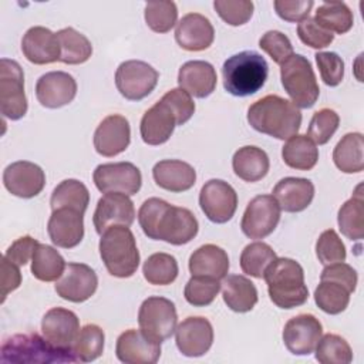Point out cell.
Wrapping results in <instances>:
<instances>
[{
    "label": "cell",
    "mask_w": 364,
    "mask_h": 364,
    "mask_svg": "<svg viewBox=\"0 0 364 364\" xmlns=\"http://www.w3.org/2000/svg\"><path fill=\"white\" fill-rule=\"evenodd\" d=\"M138 222L145 236L175 246L189 243L199 230L195 215L159 198L146 199L138 210Z\"/></svg>",
    "instance_id": "obj_1"
},
{
    "label": "cell",
    "mask_w": 364,
    "mask_h": 364,
    "mask_svg": "<svg viewBox=\"0 0 364 364\" xmlns=\"http://www.w3.org/2000/svg\"><path fill=\"white\" fill-rule=\"evenodd\" d=\"M247 122L257 132L277 139H289L300 129L301 112L291 101L270 94L249 107Z\"/></svg>",
    "instance_id": "obj_2"
},
{
    "label": "cell",
    "mask_w": 364,
    "mask_h": 364,
    "mask_svg": "<svg viewBox=\"0 0 364 364\" xmlns=\"http://www.w3.org/2000/svg\"><path fill=\"white\" fill-rule=\"evenodd\" d=\"M263 279L270 300L280 309L299 307L309 299L303 267L294 259L276 257L264 270Z\"/></svg>",
    "instance_id": "obj_3"
},
{
    "label": "cell",
    "mask_w": 364,
    "mask_h": 364,
    "mask_svg": "<svg viewBox=\"0 0 364 364\" xmlns=\"http://www.w3.org/2000/svg\"><path fill=\"white\" fill-rule=\"evenodd\" d=\"M269 65L262 54L246 50L229 57L222 67L223 87L235 97L256 94L266 82Z\"/></svg>",
    "instance_id": "obj_4"
},
{
    "label": "cell",
    "mask_w": 364,
    "mask_h": 364,
    "mask_svg": "<svg viewBox=\"0 0 364 364\" xmlns=\"http://www.w3.org/2000/svg\"><path fill=\"white\" fill-rule=\"evenodd\" d=\"M100 256L114 277H131L139 266V252L134 233L128 226H109L100 239Z\"/></svg>",
    "instance_id": "obj_5"
},
{
    "label": "cell",
    "mask_w": 364,
    "mask_h": 364,
    "mask_svg": "<svg viewBox=\"0 0 364 364\" xmlns=\"http://www.w3.org/2000/svg\"><path fill=\"white\" fill-rule=\"evenodd\" d=\"M1 363H75L71 348H60L37 333L16 334L1 344Z\"/></svg>",
    "instance_id": "obj_6"
},
{
    "label": "cell",
    "mask_w": 364,
    "mask_h": 364,
    "mask_svg": "<svg viewBox=\"0 0 364 364\" xmlns=\"http://www.w3.org/2000/svg\"><path fill=\"white\" fill-rule=\"evenodd\" d=\"M282 85L297 108H311L320 95L318 82L310 61L293 54L280 65Z\"/></svg>",
    "instance_id": "obj_7"
},
{
    "label": "cell",
    "mask_w": 364,
    "mask_h": 364,
    "mask_svg": "<svg viewBox=\"0 0 364 364\" xmlns=\"http://www.w3.org/2000/svg\"><path fill=\"white\" fill-rule=\"evenodd\" d=\"M139 328L154 341L168 340L176 330L178 314L173 301L161 296L145 299L138 311Z\"/></svg>",
    "instance_id": "obj_8"
},
{
    "label": "cell",
    "mask_w": 364,
    "mask_h": 364,
    "mask_svg": "<svg viewBox=\"0 0 364 364\" xmlns=\"http://www.w3.org/2000/svg\"><path fill=\"white\" fill-rule=\"evenodd\" d=\"M0 111L11 121L23 118L27 112L24 73L20 64L10 58L0 60Z\"/></svg>",
    "instance_id": "obj_9"
},
{
    "label": "cell",
    "mask_w": 364,
    "mask_h": 364,
    "mask_svg": "<svg viewBox=\"0 0 364 364\" xmlns=\"http://www.w3.org/2000/svg\"><path fill=\"white\" fill-rule=\"evenodd\" d=\"M158 78V71L141 60L124 61L115 71L117 90L129 101H139L148 97L156 87Z\"/></svg>",
    "instance_id": "obj_10"
},
{
    "label": "cell",
    "mask_w": 364,
    "mask_h": 364,
    "mask_svg": "<svg viewBox=\"0 0 364 364\" xmlns=\"http://www.w3.org/2000/svg\"><path fill=\"white\" fill-rule=\"evenodd\" d=\"M280 206L273 195H257L246 206L240 229L249 239H264L277 228Z\"/></svg>",
    "instance_id": "obj_11"
},
{
    "label": "cell",
    "mask_w": 364,
    "mask_h": 364,
    "mask_svg": "<svg viewBox=\"0 0 364 364\" xmlns=\"http://www.w3.org/2000/svg\"><path fill=\"white\" fill-rule=\"evenodd\" d=\"M92 179L97 189L102 193L119 192L132 196L142 185L141 171L131 162L101 164L95 168Z\"/></svg>",
    "instance_id": "obj_12"
},
{
    "label": "cell",
    "mask_w": 364,
    "mask_h": 364,
    "mask_svg": "<svg viewBox=\"0 0 364 364\" xmlns=\"http://www.w3.org/2000/svg\"><path fill=\"white\" fill-rule=\"evenodd\" d=\"M199 206L213 223H226L237 209V193L228 182L210 179L199 192Z\"/></svg>",
    "instance_id": "obj_13"
},
{
    "label": "cell",
    "mask_w": 364,
    "mask_h": 364,
    "mask_svg": "<svg viewBox=\"0 0 364 364\" xmlns=\"http://www.w3.org/2000/svg\"><path fill=\"white\" fill-rule=\"evenodd\" d=\"M98 287V277L94 269L85 263H68L64 273L55 282V293L71 303L88 300Z\"/></svg>",
    "instance_id": "obj_14"
},
{
    "label": "cell",
    "mask_w": 364,
    "mask_h": 364,
    "mask_svg": "<svg viewBox=\"0 0 364 364\" xmlns=\"http://www.w3.org/2000/svg\"><path fill=\"white\" fill-rule=\"evenodd\" d=\"M321 336L323 326L320 320L307 313L294 316L284 324L283 328V343L294 355L311 354Z\"/></svg>",
    "instance_id": "obj_15"
},
{
    "label": "cell",
    "mask_w": 364,
    "mask_h": 364,
    "mask_svg": "<svg viewBox=\"0 0 364 364\" xmlns=\"http://www.w3.org/2000/svg\"><path fill=\"white\" fill-rule=\"evenodd\" d=\"M3 183L11 195L30 199L44 189L46 173L34 162L16 161L6 166L3 172Z\"/></svg>",
    "instance_id": "obj_16"
},
{
    "label": "cell",
    "mask_w": 364,
    "mask_h": 364,
    "mask_svg": "<svg viewBox=\"0 0 364 364\" xmlns=\"http://www.w3.org/2000/svg\"><path fill=\"white\" fill-rule=\"evenodd\" d=\"M178 350L186 357H200L209 351L213 343V327L202 316L186 317L175 330Z\"/></svg>",
    "instance_id": "obj_17"
},
{
    "label": "cell",
    "mask_w": 364,
    "mask_h": 364,
    "mask_svg": "<svg viewBox=\"0 0 364 364\" xmlns=\"http://www.w3.org/2000/svg\"><path fill=\"white\" fill-rule=\"evenodd\" d=\"M115 355L125 364H155L161 357V343L149 338L141 328H129L117 338Z\"/></svg>",
    "instance_id": "obj_18"
},
{
    "label": "cell",
    "mask_w": 364,
    "mask_h": 364,
    "mask_svg": "<svg viewBox=\"0 0 364 364\" xmlns=\"http://www.w3.org/2000/svg\"><path fill=\"white\" fill-rule=\"evenodd\" d=\"M135 220V208L128 195L119 192L105 193L98 199L92 216L97 233L102 235L109 226H131Z\"/></svg>",
    "instance_id": "obj_19"
},
{
    "label": "cell",
    "mask_w": 364,
    "mask_h": 364,
    "mask_svg": "<svg viewBox=\"0 0 364 364\" xmlns=\"http://www.w3.org/2000/svg\"><path fill=\"white\" fill-rule=\"evenodd\" d=\"M131 142V127L128 119L119 114L105 117L94 132L95 151L107 158L124 152Z\"/></svg>",
    "instance_id": "obj_20"
},
{
    "label": "cell",
    "mask_w": 364,
    "mask_h": 364,
    "mask_svg": "<svg viewBox=\"0 0 364 364\" xmlns=\"http://www.w3.org/2000/svg\"><path fill=\"white\" fill-rule=\"evenodd\" d=\"M77 95V82L65 71H50L43 74L36 84L37 101L46 108H61Z\"/></svg>",
    "instance_id": "obj_21"
},
{
    "label": "cell",
    "mask_w": 364,
    "mask_h": 364,
    "mask_svg": "<svg viewBox=\"0 0 364 364\" xmlns=\"http://www.w3.org/2000/svg\"><path fill=\"white\" fill-rule=\"evenodd\" d=\"M47 232L57 247L73 249L84 237V213L70 208L55 209L48 219Z\"/></svg>",
    "instance_id": "obj_22"
},
{
    "label": "cell",
    "mask_w": 364,
    "mask_h": 364,
    "mask_svg": "<svg viewBox=\"0 0 364 364\" xmlns=\"http://www.w3.org/2000/svg\"><path fill=\"white\" fill-rule=\"evenodd\" d=\"M178 125L176 115L171 107L159 100L145 111L139 124L141 138L148 145L165 144Z\"/></svg>",
    "instance_id": "obj_23"
},
{
    "label": "cell",
    "mask_w": 364,
    "mask_h": 364,
    "mask_svg": "<svg viewBox=\"0 0 364 364\" xmlns=\"http://www.w3.org/2000/svg\"><path fill=\"white\" fill-rule=\"evenodd\" d=\"M215 28L208 17L199 13H188L175 28V40L186 51H202L212 46Z\"/></svg>",
    "instance_id": "obj_24"
},
{
    "label": "cell",
    "mask_w": 364,
    "mask_h": 364,
    "mask_svg": "<svg viewBox=\"0 0 364 364\" xmlns=\"http://www.w3.org/2000/svg\"><path fill=\"white\" fill-rule=\"evenodd\" d=\"M80 331V320L77 314L64 307L50 309L41 320L43 336L60 348H71Z\"/></svg>",
    "instance_id": "obj_25"
},
{
    "label": "cell",
    "mask_w": 364,
    "mask_h": 364,
    "mask_svg": "<svg viewBox=\"0 0 364 364\" xmlns=\"http://www.w3.org/2000/svg\"><path fill=\"white\" fill-rule=\"evenodd\" d=\"M24 57L37 65L60 61V44L57 34L43 26L30 27L21 40Z\"/></svg>",
    "instance_id": "obj_26"
},
{
    "label": "cell",
    "mask_w": 364,
    "mask_h": 364,
    "mask_svg": "<svg viewBox=\"0 0 364 364\" xmlns=\"http://www.w3.org/2000/svg\"><path fill=\"white\" fill-rule=\"evenodd\" d=\"M178 84L191 97L205 98L216 88V70L210 63L203 60L186 61L178 71Z\"/></svg>",
    "instance_id": "obj_27"
},
{
    "label": "cell",
    "mask_w": 364,
    "mask_h": 364,
    "mask_svg": "<svg viewBox=\"0 0 364 364\" xmlns=\"http://www.w3.org/2000/svg\"><path fill=\"white\" fill-rule=\"evenodd\" d=\"M273 196L282 210L296 213L304 210L314 198V185L310 179L287 176L273 188Z\"/></svg>",
    "instance_id": "obj_28"
},
{
    "label": "cell",
    "mask_w": 364,
    "mask_h": 364,
    "mask_svg": "<svg viewBox=\"0 0 364 364\" xmlns=\"http://www.w3.org/2000/svg\"><path fill=\"white\" fill-rule=\"evenodd\" d=\"M152 176L159 188L175 193L189 191L196 182L195 168L179 159L156 162L152 169Z\"/></svg>",
    "instance_id": "obj_29"
},
{
    "label": "cell",
    "mask_w": 364,
    "mask_h": 364,
    "mask_svg": "<svg viewBox=\"0 0 364 364\" xmlns=\"http://www.w3.org/2000/svg\"><path fill=\"white\" fill-rule=\"evenodd\" d=\"M188 266L192 276L222 280L228 276L229 256L222 247L208 243L191 255Z\"/></svg>",
    "instance_id": "obj_30"
},
{
    "label": "cell",
    "mask_w": 364,
    "mask_h": 364,
    "mask_svg": "<svg viewBox=\"0 0 364 364\" xmlns=\"http://www.w3.org/2000/svg\"><path fill=\"white\" fill-rule=\"evenodd\" d=\"M220 287L223 301L232 311L247 313L257 303V289L255 283L242 274L226 276Z\"/></svg>",
    "instance_id": "obj_31"
},
{
    "label": "cell",
    "mask_w": 364,
    "mask_h": 364,
    "mask_svg": "<svg viewBox=\"0 0 364 364\" xmlns=\"http://www.w3.org/2000/svg\"><path fill=\"white\" fill-rule=\"evenodd\" d=\"M232 168L236 176L245 182H257L263 179L270 168L267 154L255 145L239 148L232 158Z\"/></svg>",
    "instance_id": "obj_32"
},
{
    "label": "cell",
    "mask_w": 364,
    "mask_h": 364,
    "mask_svg": "<svg viewBox=\"0 0 364 364\" xmlns=\"http://www.w3.org/2000/svg\"><path fill=\"white\" fill-rule=\"evenodd\" d=\"M334 165L344 173H358L364 169V138L361 132L346 134L333 151Z\"/></svg>",
    "instance_id": "obj_33"
},
{
    "label": "cell",
    "mask_w": 364,
    "mask_h": 364,
    "mask_svg": "<svg viewBox=\"0 0 364 364\" xmlns=\"http://www.w3.org/2000/svg\"><path fill=\"white\" fill-rule=\"evenodd\" d=\"M282 158L293 169L310 171L318 161V148L307 135L296 134L283 145Z\"/></svg>",
    "instance_id": "obj_34"
},
{
    "label": "cell",
    "mask_w": 364,
    "mask_h": 364,
    "mask_svg": "<svg viewBox=\"0 0 364 364\" xmlns=\"http://www.w3.org/2000/svg\"><path fill=\"white\" fill-rule=\"evenodd\" d=\"M361 185L357 186L355 195L341 205L337 215L340 232L350 240H360L364 236V200Z\"/></svg>",
    "instance_id": "obj_35"
},
{
    "label": "cell",
    "mask_w": 364,
    "mask_h": 364,
    "mask_svg": "<svg viewBox=\"0 0 364 364\" xmlns=\"http://www.w3.org/2000/svg\"><path fill=\"white\" fill-rule=\"evenodd\" d=\"M60 44V61L75 65L85 63L92 54L91 41L73 27L61 28L55 33Z\"/></svg>",
    "instance_id": "obj_36"
},
{
    "label": "cell",
    "mask_w": 364,
    "mask_h": 364,
    "mask_svg": "<svg viewBox=\"0 0 364 364\" xmlns=\"http://www.w3.org/2000/svg\"><path fill=\"white\" fill-rule=\"evenodd\" d=\"M88 203H90V192L87 186L78 179H64L63 182H60L54 188L50 199L51 210H55L60 208H70L81 213H85Z\"/></svg>",
    "instance_id": "obj_37"
},
{
    "label": "cell",
    "mask_w": 364,
    "mask_h": 364,
    "mask_svg": "<svg viewBox=\"0 0 364 364\" xmlns=\"http://www.w3.org/2000/svg\"><path fill=\"white\" fill-rule=\"evenodd\" d=\"M64 257L53 246L38 243L31 259V273L41 282H57L64 273Z\"/></svg>",
    "instance_id": "obj_38"
},
{
    "label": "cell",
    "mask_w": 364,
    "mask_h": 364,
    "mask_svg": "<svg viewBox=\"0 0 364 364\" xmlns=\"http://www.w3.org/2000/svg\"><path fill=\"white\" fill-rule=\"evenodd\" d=\"M313 18L324 30L337 34H344L350 31L354 24L353 11L343 1H330L320 4Z\"/></svg>",
    "instance_id": "obj_39"
},
{
    "label": "cell",
    "mask_w": 364,
    "mask_h": 364,
    "mask_svg": "<svg viewBox=\"0 0 364 364\" xmlns=\"http://www.w3.org/2000/svg\"><path fill=\"white\" fill-rule=\"evenodd\" d=\"M142 273L149 284L166 286L173 283L178 277V262L169 253H154L144 262Z\"/></svg>",
    "instance_id": "obj_40"
},
{
    "label": "cell",
    "mask_w": 364,
    "mask_h": 364,
    "mask_svg": "<svg viewBox=\"0 0 364 364\" xmlns=\"http://www.w3.org/2000/svg\"><path fill=\"white\" fill-rule=\"evenodd\" d=\"M105 334L104 330L97 324H85L80 328L71 350L77 361L90 363L97 360L104 351Z\"/></svg>",
    "instance_id": "obj_41"
},
{
    "label": "cell",
    "mask_w": 364,
    "mask_h": 364,
    "mask_svg": "<svg viewBox=\"0 0 364 364\" xmlns=\"http://www.w3.org/2000/svg\"><path fill=\"white\" fill-rule=\"evenodd\" d=\"M350 291L340 283L333 280H320L314 290V301L317 307L327 314H340L350 303Z\"/></svg>",
    "instance_id": "obj_42"
},
{
    "label": "cell",
    "mask_w": 364,
    "mask_h": 364,
    "mask_svg": "<svg viewBox=\"0 0 364 364\" xmlns=\"http://www.w3.org/2000/svg\"><path fill=\"white\" fill-rule=\"evenodd\" d=\"M276 252L264 242H253L245 246L240 255V269L243 273L262 279L267 266L276 259Z\"/></svg>",
    "instance_id": "obj_43"
},
{
    "label": "cell",
    "mask_w": 364,
    "mask_h": 364,
    "mask_svg": "<svg viewBox=\"0 0 364 364\" xmlns=\"http://www.w3.org/2000/svg\"><path fill=\"white\" fill-rule=\"evenodd\" d=\"M314 351L316 360L321 364H350L353 361L350 344L338 334L321 336Z\"/></svg>",
    "instance_id": "obj_44"
},
{
    "label": "cell",
    "mask_w": 364,
    "mask_h": 364,
    "mask_svg": "<svg viewBox=\"0 0 364 364\" xmlns=\"http://www.w3.org/2000/svg\"><path fill=\"white\" fill-rule=\"evenodd\" d=\"M146 26L155 33H168L176 24L178 9L173 1H149L145 4Z\"/></svg>",
    "instance_id": "obj_45"
},
{
    "label": "cell",
    "mask_w": 364,
    "mask_h": 364,
    "mask_svg": "<svg viewBox=\"0 0 364 364\" xmlns=\"http://www.w3.org/2000/svg\"><path fill=\"white\" fill-rule=\"evenodd\" d=\"M220 280L210 277H196L192 276L183 290L185 300L195 307L209 306L220 290Z\"/></svg>",
    "instance_id": "obj_46"
},
{
    "label": "cell",
    "mask_w": 364,
    "mask_h": 364,
    "mask_svg": "<svg viewBox=\"0 0 364 364\" xmlns=\"http://www.w3.org/2000/svg\"><path fill=\"white\" fill-rule=\"evenodd\" d=\"M340 124L338 114L331 108H321L317 112H314L309 129L307 136L318 145L327 144L334 132L337 131Z\"/></svg>",
    "instance_id": "obj_47"
},
{
    "label": "cell",
    "mask_w": 364,
    "mask_h": 364,
    "mask_svg": "<svg viewBox=\"0 0 364 364\" xmlns=\"http://www.w3.org/2000/svg\"><path fill=\"white\" fill-rule=\"evenodd\" d=\"M316 255L318 262L324 266L346 260V246L334 229H327L318 236L316 242Z\"/></svg>",
    "instance_id": "obj_48"
},
{
    "label": "cell",
    "mask_w": 364,
    "mask_h": 364,
    "mask_svg": "<svg viewBox=\"0 0 364 364\" xmlns=\"http://www.w3.org/2000/svg\"><path fill=\"white\" fill-rule=\"evenodd\" d=\"M213 7L229 26H243L253 16V3L249 0H215Z\"/></svg>",
    "instance_id": "obj_49"
},
{
    "label": "cell",
    "mask_w": 364,
    "mask_h": 364,
    "mask_svg": "<svg viewBox=\"0 0 364 364\" xmlns=\"http://www.w3.org/2000/svg\"><path fill=\"white\" fill-rule=\"evenodd\" d=\"M259 47L279 65H282L294 54L289 37L277 30L266 31L259 40Z\"/></svg>",
    "instance_id": "obj_50"
},
{
    "label": "cell",
    "mask_w": 364,
    "mask_h": 364,
    "mask_svg": "<svg viewBox=\"0 0 364 364\" xmlns=\"http://www.w3.org/2000/svg\"><path fill=\"white\" fill-rule=\"evenodd\" d=\"M320 77L328 87H337L344 78V61L337 53L318 51L314 55Z\"/></svg>",
    "instance_id": "obj_51"
},
{
    "label": "cell",
    "mask_w": 364,
    "mask_h": 364,
    "mask_svg": "<svg viewBox=\"0 0 364 364\" xmlns=\"http://www.w3.org/2000/svg\"><path fill=\"white\" fill-rule=\"evenodd\" d=\"M297 36L300 41L311 48H324L334 40V34L324 30L313 17H307L297 24Z\"/></svg>",
    "instance_id": "obj_52"
},
{
    "label": "cell",
    "mask_w": 364,
    "mask_h": 364,
    "mask_svg": "<svg viewBox=\"0 0 364 364\" xmlns=\"http://www.w3.org/2000/svg\"><path fill=\"white\" fill-rule=\"evenodd\" d=\"M161 100H164L176 115L178 125L188 122L195 112V102L192 97L182 88L169 90Z\"/></svg>",
    "instance_id": "obj_53"
},
{
    "label": "cell",
    "mask_w": 364,
    "mask_h": 364,
    "mask_svg": "<svg viewBox=\"0 0 364 364\" xmlns=\"http://www.w3.org/2000/svg\"><path fill=\"white\" fill-rule=\"evenodd\" d=\"M276 14L284 20V21H290V23H296V21H301L304 18L309 17L314 1L313 0H276L273 3Z\"/></svg>",
    "instance_id": "obj_54"
},
{
    "label": "cell",
    "mask_w": 364,
    "mask_h": 364,
    "mask_svg": "<svg viewBox=\"0 0 364 364\" xmlns=\"http://www.w3.org/2000/svg\"><path fill=\"white\" fill-rule=\"evenodd\" d=\"M320 280L337 282V283L343 284L350 293H353L357 287L358 276H357L355 269H353L350 264H347L344 262H338V263L327 264L320 274Z\"/></svg>",
    "instance_id": "obj_55"
},
{
    "label": "cell",
    "mask_w": 364,
    "mask_h": 364,
    "mask_svg": "<svg viewBox=\"0 0 364 364\" xmlns=\"http://www.w3.org/2000/svg\"><path fill=\"white\" fill-rule=\"evenodd\" d=\"M38 246V242L31 236H21L11 243L6 250L4 257L17 266H26L30 259H33L34 250Z\"/></svg>",
    "instance_id": "obj_56"
},
{
    "label": "cell",
    "mask_w": 364,
    "mask_h": 364,
    "mask_svg": "<svg viewBox=\"0 0 364 364\" xmlns=\"http://www.w3.org/2000/svg\"><path fill=\"white\" fill-rule=\"evenodd\" d=\"M20 266L11 263L4 256L1 257V303L6 300L7 294L18 289L21 284Z\"/></svg>",
    "instance_id": "obj_57"
}]
</instances>
